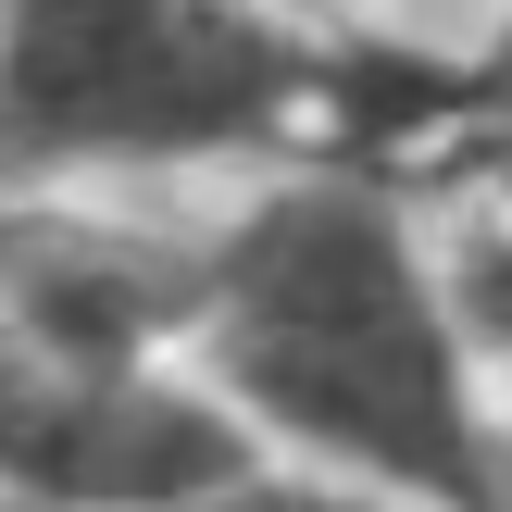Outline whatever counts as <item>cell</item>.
Returning a JSON list of instances; mask_svg holds the SVG:
<instances>
[{"instance_id":"1","label":"cell","mask_w":512,"mask_h":512,"mask_svg":"<svg viewBox=\"0 0 512 512\" xmlns=\"http://www.w3.org/2000/svg\"><path fill=\"white\" fill-rule=\"evenodd\" d=\"M200 388L263 438V463L350 475L413 512L488 500V363L450 313V250L375 175H288L200 250Z\"/></svg>"},{"instance_id":"2","label":"cell","mask_w":512,"mask_h":512,"mask_svg":"<svg viewBox=\"0 0 512 512\" xmlns=\"http://www.w3.org/2000/svg\"><path fill=\"white\" fill-rule=\"evenodd\" d=\"M313 125V38L275 0H0V188L175 175Z\"/></svg>"},{"instance_id":"3","label":"cell","mask_w":512,"mask_h":512,"mask_svg":"<svg viewBox=\"0 0 512 512\" xmlns=\"http://www.w3.org/2000/svg\"><path fill=\"white\" fill-rule=\"evenodd\" d=\"M263 463L200 375H88L0 313V500L13 512H188Z\"/></svg>"},{"instance_id":"4","label":"cell","mask_w":512,"mask_h":512,"mask_svg":"<svg viewBox=\"0 0 512 512\" xmlns=\"http://www.w3.org/2000/svg\"><path fill=\"white\" fill-rule=\"evenodd\" d=\"M450 313H463V338H475V363L512 375V225H463L450 238Z\"/></svg>"},{"instance_id":"5","label":"cell","mask_w":512,"mask_h":512,"mask_svg":"<svg viewBox=\"0 0 512 512\" xmlns=\"http://www.w3.org/2000/svg\"><path fill=\"white\" fill-rule=\"evenodd\" d=\"M188 512H413V500H375V488H350V475H300V463H250L238 488H213Z\"/></svg>"},{"instance_id":"6","label":"cell","mask_w":512,"mask_h":512,"mask_svg":"<svg viewBox=\"0 0 512 512\" xmlns=\"http://www.w3.org/2000/svg\"><path fill=\"white\" fill-rule=\"evenodd\" d=\"M450 175H463V188H475V200H488V213L512 225V88H500L488 113L463 125V150H450Z\"/></svg>"},{"instance_id":"7","label":"cell","mask_w":512,"mask_h":512,"mask_svg":"<svg viewBox=\"0 0 512 512\" xmlns=\"http://www.w3.org/2000/svg\"><path fill=\"white\" fill-rule=\"evenodd\" d=\"M488 500L512 512V400H488Z\"/></svg>"},{"instance_id":"8","label":"cell","mask_w":512,"mask_h":512,"mask_svg":"<svg viewBox=\"0 0 512 512\" xmlns=\"http://www.w3.org/2000/svg\"><path fill=\"white\" fill-rule=\"evenodd\" d=\"M0 512H13V500H0Z\"/></svg>"}]
</instances>
